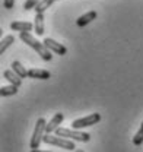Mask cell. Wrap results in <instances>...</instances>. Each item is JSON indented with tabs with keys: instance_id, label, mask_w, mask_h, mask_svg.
<instances>
[{
	"instance_id": "21",
	"label": "cell",
	"mask_w": 143,
	"mask_h": 152,
	"mask_svg": "<svg viewBox=\"0 0 143 152\" xmlns=\"http://www.w3.org/2000/svg\"><path fill=\"white\" fill-rule=\"evenodd\" d=\"M1 37H3V29L0 28V39H1Z\"/></svg>"
},
{
	"instance_id": "12",
	"label": "cell",
	"mask_w": 143,
	"mask_h": 152,
	"mask_svg": "<svg viewBox=\"0 0 143 152\" xmlns=\"http://www.w3.org/2000/svg\"><path fill=\"white\" fill-rule=\"evenodd\" d=\"M34 31L38 37L44 35V13H36L35 20H34Z\"/></svg>"
},
{
	"instance_id": "11",
	"label": "cell",
	"mask_w": 143,
	"mask_h": 152,
	"mask_svg": "<svg viewBox=\"0 0 143 152\" xmlns=\"http://www.w3.org/2000/svg\"><path fill=\"white\" fill-rule=\"evenodd\" d=\"M3 77H4L10 85H15V86H18V88L22 85V79H20L13 70H4V72H3Z\"/></svg>"
},
{
	"instance_id": "3",
	"label": "cell",
	"mask_w": 143,
	"mask_h": 152,
	"mask_svg": "<svg viewBox=\"0 0 143 152\" xmlns=\"http://www.w3.org/2000/svg\"><path fill=\"white\" fill-rule=\"evenodd\" d=\"M42 142L47 143V145H54V146H58V148H63V149H67V151H74V142H72L66 137H60V136H53L51 133H45L42 136Z\"/></svg>"
},
{
	"instance_id": "7",
	"label": "cell",
	"mask_w": 143,
	"mask_h": 152,
	"mask_svg": "<svg viewBox=\"0 0 143 152\" xmlns=\"http://www.w3.org/2000/svg\"><path fill=\"white\" fill-rule=\"evenodd\" d=\"M64 120V115L63 113H55L54 114V117L45 124V133H53L55 132V129L61 124V121Z\"/></svg>"
},
{
	"instance_id": "19",
	"label": "cell",
	"mask_w": 143,
	"mask_h": 152,
	"mask_svg": "<svg viewBox=\"0 0 143 152\" xmlns=\"http://www.w3.org/2000/svg\"><path fill=\"white\" fill-rule=\"evenodd\" d=\"M3 6H4V9L10 10L15 6V0H3Z\"/></svg>"
},
{
	"instance_id": "9",
	"label": "cell",
	"mask_w": 143,
	"mask_h": 152,
	"mask_svg": "<svg viewBox=\"0 0 143 152\" xmlns=\"http://www.w3.org/2000/svg\"><path fill=\"white\" fill-rule=\"evenodd\" d=\"M28 77L47 80V79L51 77V73H50L48 70H44V69H29V70H28Z\"/></svg>"
},
{
	"instance_id": "10",
	"label": "cell",
	"mask_w": 143,
	"mask_h": 152,
	"mask_svg": "<svg viewBox=\"0 0 143 152\" xmlns=\"http://www.w3.org/2000/svg\"><path fill=\"white\" fill-rule=\"evenodd\" d=\"M96 16H98V13H96L95 10H89V12H86L85 15H82L80 18L76 20V25H77L79 28H83V26H86L88 23H90Z\"/></svg>"
},
{
	"instance_id": "13",
	"label": "cell",
	"mask_w": 143,
	"mask_h": 152,
	"mask_svg": "<svg viewBox=\"0 0 143 152\" xmlns=\"http://www.w3.org/2000/svg\"><path fill=\"white\" fill-rule=\"evenodd\" d=\"M15 42V37L13 35H6V37H3L0 39V56L12 45Z\"/></svg>"
},
{
	"instance_id": "2",
	"label": "cell",
	"mask_w": 143,
	"mask_h": 152,
	"mask_svg": "<svg viewBox=\"0 0 143 152\" xmlns=\"http://www.w3.org/2000/svg\"><path fill=\"white\" fill-rule=\"evenodd\" d=\"M55 134L60 137H66V139H72V140H77V142H89L90 134L89 133L79 132L76 129H66V127H57L55 129Z\"/></svg>"
},
{
	"instance_id": "23",
	"label": "cell",
	"mask_w": 143,
	"mask_h": 152,
	"mask_svg": "<svg viewBox=\"0 0 143 152\" xmlns=\"http://www.w3.org/2000/svg\"><path fill=\"white\" fill-rule=\"evenodd\" d=\"M55 1H57V0H55Z\"/></svg>"
},
{
	"instance_id": "4",
	"label": "cell",
	"mask_w": 143,
	"mask_h": 152,
	"mask_svg": "<svg viewBox=\"0 0 143 152\" xmlns=\"http://www.w3.org/2000/svg\"><path fill=\"white\" fill-rule=\"evenodd\" d=\"M45 118L39 117L35 123V129H34V133H32V137H31V142H29V148L31 149H38L41 142H42V136L45 133Z\"/></svg>"
},
{
	"instance_id": "16",
	"label": "cell",
	"mask_w": 143,
	"mask_h": 152,
	"mask_svg": "<svg viewBox=\"0 0 143 152\" xmlns=\"http://www.w3.org/2000/svg\"><path fill=\"white\" fill-rule=\"evenodd\" d=\"M54 1H55V0H41L34 9H35L36 13H44L48 7H51V4H53Z\"/></svg>"
},
{
	"instance_id": "22",
	"label": "cell",
	"mask_w": 143,
	"mask_h": 152,
	"mask_svg": "<svg viewBox=\"0 0 143 152\" xmlns=\"http://www.w3.org/2000/svg\"><path fill=\"white\" fill-rule=\"evenodd\" d=\"M76 152H83V151H80V149H79V151H76Z\"/></svg>"
},
{
	"instance_id": "17",
	"label": "cell",
	"mask_w": 143,
	"mask_h": 152,
	"mask_svg": "<svg viewBox=\"0 0 143 152\" xmlns=\"http://www.w3.org/2000/svg\"><path fill=\"white\" fill-rule=\"evenodd\" d=\"M133 143L136 146H140L143 143V123H142V126H140V129L137 130V133L134 134V137H133Z\"/></svg>"
},
{
	"instance_id": "20",
	"label": "cell",
	"mask_w": 143,
	"mask_h": 152,
	"mask_svg": "<svg viewBox=\"0 0 143 152\" xmlns=\"http://www.w3.org/2000/svg\"><path fill=\"white\" fill-rule=\"evenodd\" d=\"M31 152H51V151H39V149H31Z\"/></svg>"
},
{
	"instance_id": "5",
	"label": "cell",
	"mask_w": 143,
	"mask_h": 152,
	"mask_svg": "<svg viewBox=\"0 0 143 152\" xmlns=\"http://www.w3.org/2000/svg\"><path fill=\"white\" fill-rule=\"evenodd\" d=\"M101 121V114L99 113H92L86 117H82V118H77V120H73L72 121V127L79 130V129H83V127H89L93 126L96 123Z\"/></svg>"
},
{
	"instance_id": "15",
	"label": "cell",
	"mask_w": 143,
	"mask_h": 152,
	"mask_svg": "<svg viewBox=\"0 0 143 152\" xmlns=\"http://www.w3.org/2000/svg\"><path fill=\"white\" fill-rule=\"evenodd\" d=\"M16 94H18V86H15V85L0 86V96H12Z\"/></svg>"
},
{
	"instance_id": "14",
	"label": "cell",
	"mask_w": 143,
	"mask_h": 152,
	"mask_svg": "<svg viewBox=\"0 0 143 152\" xmlns=\"http://www.w3.org/2000/svg\"><path fill=\"white\" fill-rule=\"evenodd\" d=\"M12 70H13V72H15V73H16L20 79L28 77V70H26V69H25V67L20 64V61H16V60H15V61L12 63Z\"/></svg>"
},
{
	"instance_id": "6",
	"label": "cell",
	"mask_w": 143,
	"mask_h": 152,
	"mask_svg": "<svg viewBox=\"0 0 143 152\" xmlns=\"http://www.w3.org/2000/svg\"><path fill=\"white\" fill-rule=\"evenodd\" d=\"M42 42H44V45H45L51 53H54V54H58V56H64V54H67V48H66L63 44L54 41L53 38H45Z\"/></svg>"
},
{
	"instance_id": "18",
	"label": "cell",
	"mask_w": 143,
	"mask_h": 152,
	"mask_svg": "<svg viewBox=\"0 0 143 152\" xmlns=\"http://www.w3.org/2000/svg\"><path fill=\"white\" fill-rule=\"evenodd\" d=\"M39 1H41V0H26V1L23 3V9H25V10H31V9L35 7Z\"/></svg>"
},
{
	"instance_id": "1",
	"label": "cell",
	"mask_w": 143,
	"mask_h": 152,
	"mask_svg": "<svg viewBox=\"0 0 143 152\" xmlns=\"http://www.w3.org/2000/svg\"><path fill=\"white\" fill-rule=\"evenodd\" d=\"M19 38H20V41H23L26 45H29L32 50H35L36 54H39V57L44 60V61H51V58H53V54H51V51L44 45V42H39L35 37H32L29 32H20L19 34Z\"/></svg>"
},
{
	"instance_id": "8",
	"label": "cell",
	"mask_w": 143,
	"mask_h": 152,
	"mask_svg": "<svg viewBox=\"0 0 143 152\" xmlns=\"http://www.w3.org/2000/svg\"><path fill=\"white\" fill-rule=\"evenodd\" d=\"M10 29L19 31V32H31L34 29V23L32 22H23V20H15V22L10 23Z\"/></svg>"
}]
</instances>
